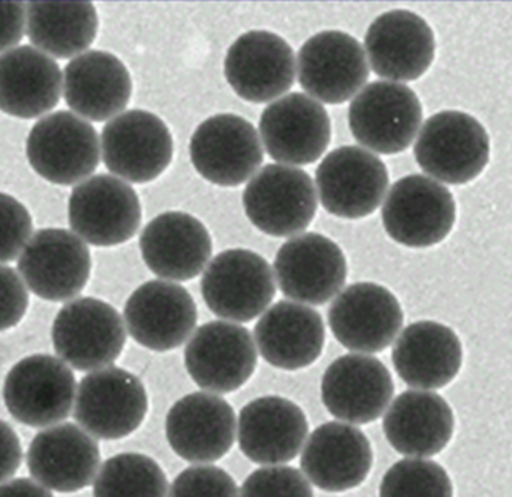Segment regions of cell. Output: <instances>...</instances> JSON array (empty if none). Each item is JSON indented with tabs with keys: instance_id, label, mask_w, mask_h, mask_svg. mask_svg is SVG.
<instances>
[{
	"instance_id": "6da1fadb",
	"label": "cell",
	"mask_w": 512,
	"mask_h": 497,
	"mask_svg": "<svg viewBox=\"0 0 512 497\" xmlns=\"http://www.w3.org/2000/svg\"><path fill=\"white\" fill-rule=\"evenodd\" d=\"M57 357L78 372L113 366L126 345V325L111 304L93 297L69 301L51 328Z\"/></svg>"
},
{
	"instance_id": "7a4b0ae2",
	"label": "cell",
	"mask_w": 512,
	"mask_h": 497,
	"mask_svg": "<svg viewBox=\"0 0 512 497\" xmlns=\"http://www.w3.org/2000/svg\"><path fill=\"white\" fill-rule=\"evenodd\" d=\"M149 411L141 379L122 367L95 370L81 379L74 418L81 429L101 441H117L140 429Z\"/></svg>"
},
{
	"instance_id": "3957f363",
	"label": "cell",
	"mask_w": 512,
	"mask_h": 497,
	"mask_svg": "<svg viewBox=\"0 0 512 497\" xmlns=\"http://www.w3.org/2000/svg\"><path fill=\"white\" fill-rule=\"evenodd\" d=\"M77 381L59 357L35 354L18 361L3 382V402L24 426L48 429L74 411Z\"/></svg>"
},
{
	"instance_id": "277c9868",
	"label": "cell",
	"mask_w": 512,
	"mask_h": 497,
	"mask_svg": "<svg viewBox=\"0 0 512 497\" xmlns=\"http://www.w3.org/2000/svg\"><path fill=\"white\" fill-rule=\"evenodd\" d=\"M414 155L429 176L448 185H466L489 164V134L469 114L442 111L424 123Z\"/></svg>"
},
{
	"instance_id": "5b68a950",
	"label": "cell",
	"mask_w": 512,
	"mask_h": 497,
	"mask_svg": "<svg viewBox=\"0 0 512 497\" xmlns=\"http://www.w3.org/2000/svg\"><path fill=\"white\" fill-rule=\"evenodd\" d=\"M355 140L379 155L405 152L423 122V107L411 87L393 81L367 84L349 105Z\"/></svg>"
},
{
	"instance_id": "8992f818",
	"label": "cell",
	"mask_w": 512,
	"mask_h": 497,
	"mask_svg": "<svg viewBox=\"0 0 512 497\" xmlns=\"http://www.w3.org/2000/svg\"><path fill=\"white\" fill-rule=\"evenodd\" d=\"M243 207L249 221L262 233L292 239L312 224L318 192L306 171L270 164L246 186Z\"/></svg>"
},
{
	"instance_id": "52a82bcc",
	"label": "cell",
	"mask_w": 512,
	"mask_h": 497,
	"mask_svg": "<svg viewBox=\"0 0 512 497\" xmlns=\"http://www.w3.org/2000/svg\"><path fill=\"white\" fill-rule=\"evenodd\" d=\"M26 155L42 179L71 186L84 182L98 168L101 144L89 122L71 111H57L30 129Z\"/></svg>"
},
{
	"instance_id": "ba28073f",
	"label": "cell",
	"mask_w": 512,
	"mask_h": 497,
	"mask_svg": "<svg viewBox=\"0 0 512 497\" xmlns=\"http://www.w3.org/2000/svg\"><path fill=\"white\" fill-rule=\"evenodd\" d=\"M270 264L248 249H228L204 270L201 294L207 307L228 322H251L261 316L276 295Z\"/></svg>"
},
{
	"instance_id": "9c48e42d",
	"label": "cell",
	"mask_w": 512,
	"mask_h": 497,
	"mask_svg": "<svg viewBox=\"0 0 512 497\" xmlns=\"http://www.w3.org/2000/svg\"><path fill=\"white\" fill-rule=\"evenodd\" d=\"M69 225L84 243L111 248L129 242L141 227L140 198L131 185L98 174L78 183L68 204Z\"/></svg>"
},
{
	"instance_id": "30bf717a",
	"label": "cell",
	"mask_w": 512,
	"mask_h": 497,
	"mask_svg": "<svg viewBox=\"0 0 512 497\" xmlns=\"http://www.w3.org/2000/svg\"><path fill=\"white\" fill-rule=\"evenodd\" d=\"M101 150L105 167L114 176L144 185L170 167L174 141L161 117L146 110H129L104 126Z\"/></svg>"
},
{
	"instance_id": "8fae6325",
	"label": "cell",
	"mask_w": 512,
	"mask_h": 497,
	"mask_svg": "<svg viewBox=\"0 0 512 497\" xmlns=\"http://www.w3.org/2000/svg\"><path fill=\"white\" fill-rule=\"evenodd\" d=\"M454 222L456 203L451 192L421 174L397 180L382 207L388 236L408 248L438 245L447 239Z\"/></svg>"
},
{
	"instance_id": "7c38bea8",
	"label": "cell",
	"mask_w": 512,
	"mask_h": 497,
	"mask_svg": "<svg viewBox=\"0 0 512 497\" xmlns=\"http://www.w3.org/2000/svg\"><path fill=\"white\" fill-rule=\"evenodd\" d=\"M298 83L319 104L339 105L357 96L369 80L363 45L340 30H325L307 39L297 56Z\"/></svg>"
},
{
	"instance_id": "4fadbf2b",
	"label": "cell",
	"mask_w": 512,
	"mask_h": 497,
	"mask_svg": "<svg viewBox=\"0 0 512 497\" xmlns=\"http://www.w3.org/2000/svg\"><path fill=\"white\" fill-rule=\"evenodd\" d=\"M258 349L251 331L228 321L201 325L185 348V367L207 393L230 394L254 375Z\"/></svg>"
},
{
	"instance_id": "5bb4252c",
	"label": "cell",
	"mask_w": 512,
	"mask_h": 497,
	"mask_svg": "<svg viewBox=\"0 0 512 497\" xmlns=\"http://www.w3.org/2000/svg\"><path fill=\"white\" fill-rule=\"evenodd\" d=\"M388 183L384 162L363 147H339L328 153L316 170L322 207L342 219L372 215L387 195Z\"/></svg>"
},
{
	"instance_id": "9a60e30c",
	"label": "cell",
	"mask_w": 512,
	"mask_h": 497,
	"mask_svg": "<svg viewBox=\"0 0 512 497\" xmlns=\"http://www.w3.org/2000/svg\"><path fill=\"white\" fill-rule=\"evenodd\" d=\"M328 325L340 345L357 354L385 351L403 327L396 295L372 282L346 286L328 309Z\"/></svg>"
},
{
	"instance_id": "2e32d148",
	"label": "cell",
	"mask_w": 512,
	"mask_h": 497,
	"mask_svg": "<svg viewBox=\"0 0 512 497\" xmlns=\"http://www.w3.org/2000/svg\"><path fill=\"white\" fill-rule=\"evenodd\" d=\"M197 173L224 188L248 182L264 161L255 126L236 114H216L204 120L189 144Z\"/></svg>"
},
{
	"instance_id": "e0dca14e",
	"label": "cell",
	"mask_w": 512,
	"mask_h": 497,
	"mask_svg": "<svg viewBox=\"0 0 512 497\" xmlns=\"http://www.w3.org/2000/svg\"><path fill=\"white\" fill-rule=\"evenodd\" d=\"M92 256L86 243L71 231L39 230L18 258V273L27 288L47 301L77 297L90 279Z\"/></svg>"
},
{
	"instance_id": "ac0fdd59",
	"label": "cell",
	"mask_w": 512,
	"mask_h": 497,
	"mask_svg": "<svg viewBox=\"0 0 512 497\" xmlns=\"http://www.w3.org/2000/svg\"><path fill=\"white\" fill-rule=\"evenodd\" d=\"M348 276L343 250L316 233L292 237L277 250L274 277L285 297L322 306L340 294Z\"/></svg>"
},
{
	"instance_id": "d6986e66",
	"label": "cell",
	"mask_w": 512,
	"mask_h": 497,
	"mask_svg": "<svg viewBox=\"0 0 512 497\" xmlns=\"http://www.w3.org/2000/svg\"><path fill=\"white\" fill-rule=\"evenodd\" d=\"M165 435L171 450L195 465H210L227 456L237 438L233 406L218 394L191 393L167 414Z\"/></svg>"
},
{
	"instance_id": "ffe728a7",
	"label": "cell",
	"mask_w": 512,
	"mask_h": 497,
	"mask_svg": "<svg viewBox=\"0 0 512 497\" xmlns=\"http://www.w3.org/2000/svg\"><path fill=\"white\" fill-rule=\"evenodd\" d=\"M123 316L126 330L138 345L168 352L191 339L198 310L188 289L168 280H150L132 292Z\"/></svg>"
},
{
	"instance_id": "44dd1931",
	"label": "cell",
	"mask_w": 512,
	"mask_h": 497,
	"mask_svg": "<svg viewBox=\"0 0 512 497\" xmlns=\"http://www.w3.org/2000/svg\"><path fill=\"white\" fill-rule=\"evenodd\" d=\"M259 135L268 155L280 165H310L330 146V117L310 96L289 93L262 111Z\"/></svg>"
},
{
	"instance_id": "7402d4cb",
	"label": "cell",
	"mask_w": 512,
	"mask_h": 497,
	"mask_svg": "<svg viewBox=\"0 0 512 497\" xmlns=\"http://www.w3.org/2000/svg\"><path fill=\"white\" fill-rule=\"evenodd\" d=\"M295 66L294 51L282 36L251 30L228 48L224 72L240 98L265 104L282 98L294 86Z\"/></svg>"
},
{
	"instance_id": "603a6c76",
	"label": "cell",
	"mask_w": 512,
	"mask_h": 497,
	"mask_svg": "<svg viewBox=\"0 0 512 497\" xmlns=\"http://www.w3.org/2000/svg\"><path fill=\"white\" fill-rule=\"evenodd\" d=\"M393 396L390 372L372 355H342L322 376V403L334 418L351 426L370 424L381 418Z\"/></svg>"
},
{
	"instance_id": "cb8c5ba5",
	"label": "cell",
	"mask_w": 512,
	"mask_h": 497,
	"mask_svg": "<svg viewBox=\"0 0 512 497\" xmlns=\"http://www.w3.org/2000/svg\"><path fill=\"white\" fill-rule=\"evenodd\" d=\"M373 72L385 80L415 81L435 60V33L424 18L406 9L379 15L364 38Z\"/></svg>"
},
{
	"instance_id": "d4e9b609",
	"label": "cell",
	"mask_w": 512,
	"mask_h": 497,
	"mask_svg": "<svg viewBox=\"0 0 512 497\" xmlns=\"http://www.w3.org/2000/svg\"><path fill=\"white\" fill-rule=\"evenodd\" d=\"M373 450L367 436L351 424L330 421L313 430L301 451L300 468L316 489L343 493L369 477Z\"/></svg>"
},
{
	"instance_id": "484cf974",
	"label": "cell",
	"mask_w": 512,
	"mask_h": 497,
	"mask_svg": "<svg viewBox=\"0 0 512 497\" xmlns=\"http://www.w3.org/2000/svg\"><path fill=\"white\" fill-rule=\"evenodd\" d=\"M101 466L98 442L80 426L57 424L41 430L27 450L33 481L57 493H74L95 483Z\"/></svg>"
},
{
	"instance_id": "4316f807",
	"label": "cell",
	"mask_w": 512,
	"mask_h": 497,
	"mask_svg": "<svg viewBox=\"0 0 512 497\" xmlns=\"http://www.w3.org/2000/svg\"><path fill=\"white\" fill-rule=\"evenodd\" d=\"M309 438V423L297 403L280 396H264L240 411L237 439L242 453L262 466L291 462Z\"/></svg>"
},
{
	"instance_id": "83f0119b",
	"label": "cell",
	"mask_w": 512,
	"mask_h": 497,
	"mask_svg": "<svg viewBox=\"0 0 512 497\" xmlns=\"http://www.w3.org/2000/svg\"><path fill=\"white\" fill-rule=\"evenodd\" d=\"M140 250L153 274L168 282H188L206 270L213 243L200 219L189 213L167 212L146 225Z\"/></svg>"
},
{
	"instance_id": "f1b7e54d",
	"label": "cell",
	"mask_w": 512,
	"mask_h": 497,
	"mask_svg": "<svg viewBox=\"0 0 512 497\" xmlns=\"http://www.w3.org/2000/svg\"><path fill=\"white\" fill-rule=\"evenodd\" d=\"M63 95L68 107L81 119L105 122L128 107L132 96L131 74L114 54L86 51L66 65Z\"/></svg>"
},
{
	"instance_id": "f546056e",
	"label": "cell",
	"mask_w": 512,
	"mask_h": 497,
	"mask_svg": "<svg viewBox=\"0 0 512 497\" xmlns=\"http://www.w3.org/2000/svg\"><path fill=\"white\" fill-rule=\"evenodd\" d=\"M254 339L256 349L270 366L288 372L306 369L324 351V321L306 304L279 301L256 322Z\"/></svg>"
},
{
	"instance_id": "4dcf8cb0",
	"label": "cell",
	"mask_w": 512,
	"mask_h": 497,
	"mask_svg": "<svg viewBox=\"0 0 512 497\" xmlns=\"http://www.w3.org/2000/svg\"><path fill=\"white\" fill-rule=\"evenodd\" d=\"M391 360L397 375L409 387L439 390L454 381L462 369V342L447 325L414 322L397 337Z\"/></svg>"
},
{
	"instance_id": "1f68e13d",
	"label": "cell",
	"mask_w": 512,
	"mask_h": 497,
	"mask_svg": "<svg viewBox=\"0 0 512 497\" xmlns=\"http://www.w3.org/2000/svg\"><path fill=\"white\" fill-rule=\"evenodd\" d=\"M382 429L397 453L408 457H432L450 444L454 415L439 394L409 390L391 403L385 412Z\"/></svg>"
},
{
	"instance_id": "d6a6232c",
	"label": "cell",
	"mask_w": 512,
	"mask_h": 497,
	"mask_svg": "<svg viewBox=\"0 0 512 497\" xmlns=\"http://www.w3.org/2000/svg\"><path fill=\"white\" fill-rule=\"evenodd\" d=\"M62 72L47 54L30 45L0 54V111L35 119L53 110L62 95Z\"/></svg>"
},
{
	"instance_id": "836d02e7",
	"label": "cell",
	"mask_w": 512,
	"mask_h": 497,
	"mask_svg": "<svg viewBox=\"0 0 512 497\" xmlns=\"http://www.w3.org/2000/svg\"><path fill=\"white\" fill-rule=\"evenodd\" d=\"M98 12L90 2H29L26 32L30 42L47 56H80L98 35Z\"/></svg>"
},
{
	"instance_id": "e575fe53",
	"label": "cell",
	"mask_w": 512,
	"mask_h": 497,
	"mask_svg": "<svg viewBox=\"0 0 512 497\" xmlns=\"http://www.w3.org/2000/svg\"><path fill=\"white\" fill-rule=\"evenodd\" d=\"M93 497H168L167 475L146 454H116L99 468Z\"/></svg>"
},
{
	"instance_id": "d590c367",
	"label": "cell",
	"mask_w": 512,
	"mask_h": 497,
	"mask_svg": "<svg viewBox=\"0 0 512 497\" xmlns=\"http://www.w3.org/2000/svg\"><path fill=\"white\" fill-rule=\"evenodd\" d=\"M379 497H453V484L438 463L405 459L388 469Z\"/></svg>"
},
{
	"instance_id": "8d00e7d4",
	"label": "cell",
	"mask_w": 512,
	"mask_h": 497,
	"mask_svg": "<svg viewBox=\"0 0 512 497\" xmlns=\"http://www.w3.org/2000/svg\"><path fill=\"white\" fill-rule=\"evenodd\" d=\"M240 497H315L312 484L303 472L291 466H264L252 472Z\"/></svg>"
},
{
	"instance_id": "74e56055",
	"label": "cell",
	"mask_w": 512,
	"mask_h": 497,
	"mask_svg": "<svg viewBox=\"0 0 512 497\" xmlns=\"http://www.w3.org/2000/svg\"><path fill=\"white\" fill-rule=\"evenodd\" d=\"M168 497H240V490L224 469L195 465L177 475Z\"/></svg>"
},
{
	"instance_id": "f35d334b",
	"label": "cell",
	"mask_w": 512,
	"mask_h": 497,
	"mask_svg": "<svg viewBox=\"0 0 512 497\" xmlns=\"http://www.w3.org/2000/svg\"><path fill=\"white\" fill-rule=\"evenodd\" d=\"M32 218L26 207L0 192V262L20 258L32 234Z\"/></svg>"
},
{
	"instance_id": "ab89813d",
	"label": "cell",
	"mask_w": 512,
	"mask_h": 497,
	"mask_svg": "<svg viewBox=\"0 0 512 497\" xmlns=\"http://www.w3.org/2000/svg\"><path fill=\"white\" fill-rule=\"evenodd\" d=\"M29 307V292L17 271L0 265V333L17 327Z\"/></svg>"
},
{
	"instance_id": "60d3db41",
	"label": "cell",
	"mask_w": 512,
	"mask_h": 497,
	"mask_svg": "<svg viewBox=\"0 0 512 497\" xmlns=\"http://www.w3.org/2000/svg\"><path fill=\"white\" fill-rule=\"evenodd\" d=\"M26 30V5L23 2H0V53L15 48Z\"/></svg>"
},
{
	"instance_id": "b9f144b4",
	"label": "cell",
	"mask_w": 512,
	"mask_h": 497,
	"mask_svg": "<svg viewBox=\"0 0 512 497\" xmlns=\"http://www.w3.org/2000/svg\"><path fill=\"white\" fill-rule=\"evenodd\" d=\"M23 463L20 439L9 424L0 420V484L11 480Z\"/></svg>"
},
{
	"instance_id": "7bdbcfd3",
	"label": "cell",
	"mask_w": 512,
	"mask_h": 497,
	"mask_svg": "<svg viewBox=\"0 0 512 497\" xmlns=\"http://www.w3.org/2000/svg\"><path fill=\"white\" fill-rule=\"evenodd\" d=\"M0 497H54L50 490L29 478H15L0 484Z\"/></svg>"
}]
</instances>
